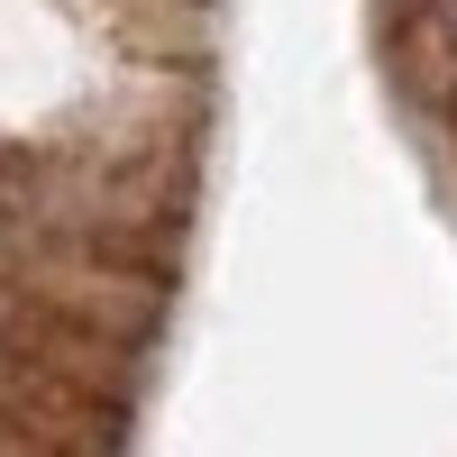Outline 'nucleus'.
<instances>
[{
	"instance_id": "nucleus-1",
	"label": "nucleus",
	"mask_w": 457,
	"mask_h": 457,
	"mask_svg": "<svg viewBox=\"0 0 457 457\" xmlns=\"http://www.w3.org/2000/svg\"><path fill=\"white\" fill-rule=\"evenodd\" d=\"M394 64H403L411 92H439V83H448V28H439V19L403 28V37H394Z\"/></svg>"
}]
</instances>
